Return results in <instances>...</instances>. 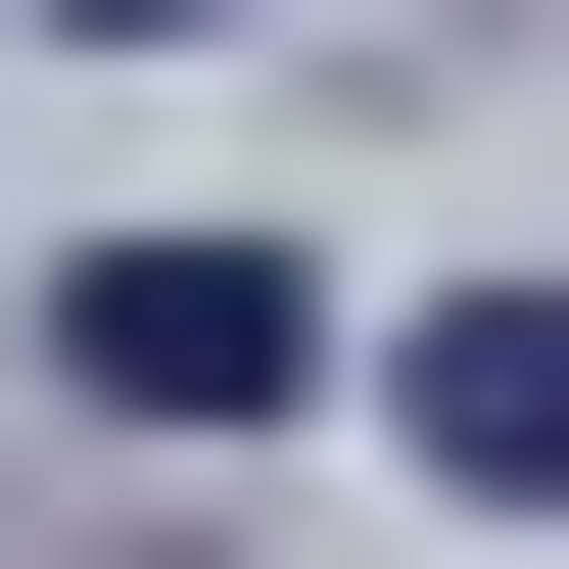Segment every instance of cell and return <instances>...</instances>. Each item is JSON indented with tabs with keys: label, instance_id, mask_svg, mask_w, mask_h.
Instances as JSON below:
<instances>
[{
	"label": "cell",
	"instance_id": "7a4b0ae2",
	"mask_svg": "<svg viewBox=\"0 0 569 569\" xmlns=\"http://www.w3.org/2000/svg\"><path fill=\"white\" fill-rule=\"evenodd\" d=\"M380 427L475 475V522H569V284H427V380H380Z\"/></svg>",
	"mask_w": 569,
	"mask_h": 569
},
{
	"label": "cell",
	"instance_id": "3957f363",
	"mask_svg": "<svg viewBox=\"0 0 569 569\" xmlns=\"http://www.w3.org/2000/svg\"><path fill=\"white\" fill-rule=\"evenodd\" d=\"M96 48H190V0H96Z\"/></svg>",
	"mask_w": 569,
	"mask_h": 569
},
{
	"label": "cell",
	"instance_id": "6da1fadb",
	"mask_svg": "<svg viewBox=\"0 0 569 569\" xmlns=\"http://www.w3.org/2000/svg\"><path fill=\"white\" fill-rule=\"evenodd\" d=\"M48 380H96V427H284V380H332V284H284V238H96V284H48Z\"/></svg>",
	"mask_w": 569,
	"mask_h": 569
}]
</instances>
